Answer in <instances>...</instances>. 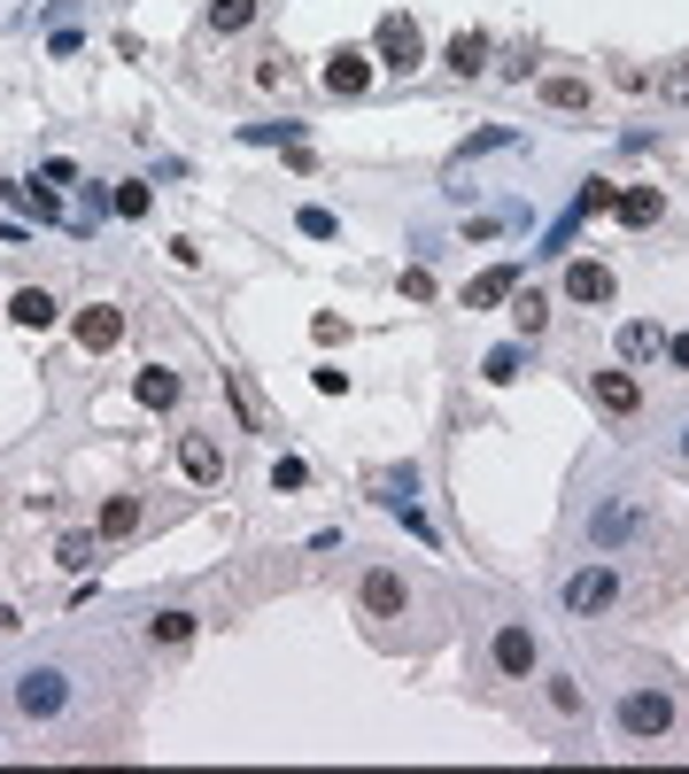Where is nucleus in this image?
Instances as JSON below:
<instances>
[{
	"label": "nucleus",
	"mask_w": 689,
	"mask_h": 774,
	"mask_svg": "<svg viewBox=\"0 0 689 774\" xmlns=\"http://www.w3.org/2000/svg\"><path fill=\"white\" fill-rule=\"evenodd\" d=\"M372 55H380L387 70H419V62H426V39H419V23L395 8V16H380V31H372Z\"/></svg>",
	"instance_id": "obj_1"
},
{
	"label": "nucleus",
	"mask_w": 689,
	"mask_h": 774,
	"mask_svg": "<svg viewBox=\"0 0 689 774\" xmlns=\"http://www.w3.org/2000/svg\"><path fill=\"white\" fill-rule=\"evenodd\" d=\"M16 705H23L31 721H55V713L70 705V674H62V666H31V674L16 682Z\"/></svg>",
	"instance_id": "obj_2"
},
{
	"label": "nucleus",
	"mask_w": 689,
	"mask_h": 774,
	"mask_svg": "<svg viewBox=\"0 0 689 774\" xmlns=\"http://www.w3.org/2000/svg\"><path fill=\"white\" fill-rule=\"evenodd\" d=\"M620 728L643 736V744L667 736V728H675V697H667V689H628V697H620Z\"/></svg>",
	"instance_id": "obj_3"
},
{
	"label": "nucleus",
	"mask_w": 689,
	"mask_h": 774,
	"mask_svg": "<svg viewBox=\"0 0 689 774\" xmlns=\"http://www.w3.org/2000/svg\"><path fill=\"white\" fill-rule=\"evenodd\" d=\"M612 597H620V574H612V566H581V574L565 581V613H581V619L604 613Z\"/></svg>",
	"instance_id": "obj_4"
},
{
	"label": "nucleus",
	"mask_w": 689,
	"mask_h": 774,
	"mask_svg": "<svg viewBox=\"0 0 689 774\" xmlns=\"http://www.w3.org/2000/svg\"><path fill=\"white\" fill-rule=\"evenodd\" d=\"M364 613H372V619H403V613H411V589H403V574L372 566V574H364Z\"/></svg>",
	"instance_id": "obj_5"
},
{
	"label": "nucleus",
	"mask_w": 689,
	"mask_h": 774,
	"mask_svg": "<svg viewBox=\"0 0 689 774\" xmlns=\"http://www.w3.org/2000/svg\"><path fill=\"white\" fill-rule=\"evenodd\" d=\"M372 86V55L364 47H334L326 55V94H364Z\"/></svg>",
	"instance_id": "obj_6"
},
{
	"label": "nucleus",
	"mask_w": 689,
	"mask_h": 774,
	"mask_svg": "<svg viewBox=\"0 0 689 774\" xmlns=\"http://www.w3.org/2000/svg\"><path fill=\"white\" fill-rule=\"evenodd\" d=\"M519 295V264H489L481 280H465V310H496Z\"/></svg>",
	"instance_id": "obj_7"
},
{
	"label": "nucleus",
	"mask_w": 689,
	"mask_h": 774,
	"mask_svg": "<svg viewBox=\"0 0 689 774\" xmlns=\"http://www.w3.org/2000/svg\"><path fill=\"white\" fill-rule=\"evenodd\" d=\"M489 658H496V674H512V682H519V674H534V635H526L519 619H512V627H496Z\"/></svg>",
	"instance_id": "obj_8"
},
{
	"label": "nucleus",
	"mask_w": 689,
	"mask_h": 774,
	"mask_svg": "<svg viewBox=\"0 0 689 774\" xmlns=\"http://www.w3.org/2000/svg\"><path fill=\"white\" fill-rule=\"evenodd\" d=\"M125 341V310H109V303H93V310H78V349H117Z\"/></svg>",
	"instance_id": "obj_9"
},
{
	"label": "nucleus",
	"mask_w": 689,
	"mask_h": 774,
	"mask_svg": "<svg viewBox=\"0 0 689 774\" xmlns=\"http://www.w3.org/2000/svg\"><path fill=\"white\" fill-rule=\"evenodd\" d=\"M178 472L209 488V480H225V450H217L209 434H186V442H178Z\"/></svg>",
	"instance_id": "obj_10"
},
{
	"label": "nucleus",
	"mask_w": 689,
	"mask_h": 774,
	"mask_svg": "<svg viewBox=\"0 0 689 774\" xmlns=\"http://www.w3.org/2000/svg\"><path fill=\"white\" fill-rule=\"evenodd\" d=\"M565 295H573V303H612V272H604L597 256H573V264H565Z\"/></svg>",
	"instance_id": "obj_11"
},
{
	"label": "nucleus",
	"mask_w": 689,
	"mask_h": 774,
	"mask_svg": "<svg viewBox=\"0 0 689 774\" xmlns=\"http://www.w3.org/2000/svg\"><path fill=\"white\" fill-rule=\"evenodd\" d=\"M8 317H16V325H31V333H47V325L62 317V303H55L47 287H16V295H8Z\"/></svg>",
	"instance_id": "obj_12"
},
{
	"label": "nucleus",
	"mask_w": 689,
	"mask_h": 774,
	"mask_svg": "<svg viewBox=\"0 0 689 774\" xmlns=\"http://www.w3.org/2000/svg\"><path fill=\"white\" fill-rule=\"evenodd\" d=\"M612 217H620V225H659V217H667V194H659V186H628V194L612 202Z\"/></svg>",
	"instance_id": "obj_13"
},
{
	"label": "nucleus",
	"mask_w": 689,
	"mask_h": 774,
	"mask_svg": "<svg viewBox=\"0 0 689 774\" xmlns=\"http://www.w3.org/2000/svg\"><path fill=\"white\" fill-rule=\"evenodd\" d=\"M597 403H604L612 419H636V403H643V388H636L628 372H597Z\"/></svg>",
	"instance_id": "obj_14"
},
{
	"label": "nucleus",
	"mask_w": 689,
	"mask_h": 774,
	"mask_svg": "<svg viewBox=\"0 0 689 774\" xmlns=\"http://www.w3.org/2000/svg\"><path fill=\"white\" fill-rule=\"evenodd\" d=\"M450 70H457V78H481V70H489V39H481V31H457V39H450Z\"/></svg>",
	"instance_id": "obj_15"
},
{
	"label": "nucleus",
	"mask_w": 689,
	"mask_h": 774,
	"mask_svg": "<svg viewBox=\"0 0 689 774\" xmlns=\"http://www.w3.org/2000/svg\"><path fill=\"white\" fill-rule=\"evenodd\" d=\"M659 349H667V333H659L651 317H636V325H620V356H628V364H643V356H659Z\"/></svg>",
	"instance_id": "obj_16"
},
{
	"label": "nucleus",
	"mask_w": 689,
	"mask_h": 774,
	"mask_svg": "<svg viewBox=\"0 0 689 774\" xmlns=\"http://www.w3.org/2000/svg\"><path fill=\"white\" fill-rule=\"evenodd\" d=\"M132 395H140L148 411H171V403H178V372H164V364H156V372H140V380H132Z\"/></svg>",
	"instance_id": "obj_17"
},
{
	"label": "nucleus",
	"mask_w": 689,
	"mask_h": 774,
	"mask_svg": "<svg viewBox=\"0 0 689 774\" xmlns=\"http://www.w3.org/2000/svg\"><path fill=\"white\" fill-rule=\"evenodd\" d=\"M542 109H565V117H581V109H589V86H581V78H542Z\"/></svg>",
	"instance_id": "obj_18"
},
{
	"label": "nucleus",
	"mask_w": 689,
	"mask_h": 774,
	"mask_svg": "<svg viewBox=\"0 0 689 774\" xmlns=\"http://www.w3.org/2000/svg\"><path fill=\"white\" fill-rule=\"evenodd\" d=\"M140 527V496H109L101 503V542H117V535H132Z\"/></svg>",
	"instance_id": "obj_19"
},
{
	"label": "nucleus",
	"mask_w": 689,
	"mask_h": 774,
	"mask_svg": "<svg viewBox=\"0 0 689 774\" xmlns=\"http://www.w3.org/2000/svg\"><path fill=\"white\" fill-rule=\"evenodd\" d=\"M256 23V0H209V31H248Z\"/></svg>",
	"instance_id": "obj_20"
},
{
	"label": "nucleus",
	"mask_w": 689,
	"mask_h": 774,
	"mask_svg": "<svg viewBox=\"0 0 689 774\" xmlns=\"http://www.w3.org/2000/svg\"><path fill=\"white\" fill-rule=\"evenodd\" d=\"M109 209H117V217H148V209H156V194H148L140 178H125V186L109 194Z\"/></svg>",
	"instance_id": "obj_21"
},
{
	"label": "nucleus",
	"mask_w": 689,
	"mask_h": 774,
	"mask_svg": "<svg viewBox=\"0 0 689 774\" xmlns=\"http://www.w3.org/2000/svg\"><path fill=\"white\" fill-rule=\"evenodd\" d=\"M628 527H636V511H628V503H604V511L589 519V535H597V542H620Z\"/></svg>",
	"instance_id": "obj_22"
},
{
	"label": "nucleus",
	"mask_w": 689,
	"mask_h": 774,
	"mask_svg": "<svg viewBox=\"0 0 689 774\" xmlns=\"http://www.w3.org/2000/svg\"><path fill=\"white\" fill-rule=\"evenodd\" d=\"M512 317H519V333H542V325H550V303L519 287V295H512Z\"/></svg>",
	"instance_id": "obj_23"
},
{
	"label": "nucleus",
	"mask_w": 689,
	"mask_h": 774,
	"mask_svg": "<svg viewBox=\"0 0 689 774\" xmlns=\"http://www.w3.org/2000/svg\"><path fill=\"white\" fill-rule=\"evenodd\" d=\"M148 635H156V643H186V635H194V613H178V605H171V613L148 619Z\"/></svg>",
	"instance_id": "obj_24"
},
{
	"label": "nucleus",
	"mask_w": 689,
	"mask_h": 774,
	"mask_svg": "<svg viewBox=\"0 0 689 774\" xmlns=\"http://www.w3.org/2000/svg\"><path fill=\"white\" fill-rule=\"evenodd\" d=\"M481 380H489V388H512V380H519V349H489Z\"/></svg>",
	"instance_id": "obj_25"
},
{
	"label": "nucleus",
	"mask_w": 689,
	"mask_h": 774,
	"mask_svg": "<svg viewBox=\"0 0 689 774\" xmlns=\"http://www.w3.org/2000/svg\"><path fill=\"white\" fill-rule=\"evenodd\" d=\"M612 202H620V186H604V178H597V186H581V202H573V217H604Z\"/></svg>",
	"instance_id": "obj_26"
},
{
	"label": "nucleus",
	"mask_w": 689,
	"mask_h": 774,
	"mask_svg": "<svg viewBox=\"0 0 689 774\" xmlns=\"http://www.w3.org/2000/svg\"><path fill=\"white\" fill-rule=\"evenodd\" d=\"M55 558H62L70 574H86V566H93V535H62V550H55Z\"/></svg>",
	"instance_id": "obj_27"
},
{
	"label": "nucleus",
	"mask_w": 689,
	"mask_h": 774,
	"mask_svg": "<svg viewBox=\"0 0 689 774\" xmlns=\"http://www.w3.org/2000/svg\"><path fill=\"white\" fill-rule=\"evenodd\" d=\"M303 480H311V464H303V458H279V464H272V488H279V496H287V488H303Z\"/></svg>",
	"instance_id": "obj_28"
},
{
	"label": "nucleus",
	"mask_w": 689,
	"mask_h": 774,
	"mask_svg": "<svg viewBox=\"0 0 689 774\" xmlns=\"http://www.w3.org/2000/svg\"><path fill=\"white\" fill-rule=\"evenodd\" d=\"M295 225H303V233H311V241H334V233H342V225H334V209H303V217H295Z\"/></svg>",
	"instance_id": "obj_29"
},
{
	"label": "nucleus",
	"mask_w": 689,
	"mask_h": 774,
	"mask_svg": "<svg viewBox=\"0 0 689 774\" xmlns=\"http://www.w3.org/2000/svg\"><path fill=\"white\" fill-rule=\"evenodd\" d=\"M403 303H434V272L411 264V272H403Z\"/></svg>",
	"instance_id": "obj_30"
},
{
	"label": "nucleus",
	"mask_w": 689,
	"mask_h": 774,
	"mask_svg": "<svg viewBox=\"0 0 689 774\" xmlns=\"http://www.w3.org/2000/svg\"><path fill=\"white\" fill-rule=\"evenodd\" d=\"M311 333H318V341H342L348 317H342V310H318V317H311Z\"/></svg>",
	"instance_id": "obj_31"
},
{
	"label": "nucleus",
	"mask_w": 689,
	"mask_h": 774,
	"mask_svg": "<svg viewBox=\"0 0 689 774\" xmlns=\"http://www.w3.org/2000/svg\"><path fill=\"white\" fill-rule=\"evenodd\" d=\"M550 705L558 713H581V682H550Z\"/></svg>",
	"instance_id": "obj_32"
},
{
	"label": "nucleus",
	"mask_w": 689,
	"mask_h": 774,
	"mask_svg": "<svg viewBox=\"0 0 689 774\" xmlns=\"http://www.w3.org/2000/svg\"><path fill=\"white\" fill-rule=\"evenodd\" d=\"M667 356H675V364L689 372V333H667Z\"/></svg>",
	"instance_id": "obj_33"
},
{
	"label": "nucleus",
	"mask_w": 689,
	"mask_h": 774,
	"mask_svg": "<svg viewBox=\"0 0 689 774\" xmlns=\"http://www.w3.org/2000/svg\"><path fill=\"white\" fill-rule=\"evenodd\" d=\"M682 458H689V427H682Z\"/></svg>",
	"instance_id": "obj_34"
},
{
	"label": "nucleus",
	"mask_w": 689,
	"mask_h": 774,
	"mask_svg": "<svg viewBox=\"0 0 689 774\" xmlns=\"http://www.w3.org/2000/svg\"><path fill=\"white\" fill-rule=\"evenodd\" d=\"M682 78H689V70H682Z\"/></svg>",
	"instance_id": "obj_35"
}]
</instances>
